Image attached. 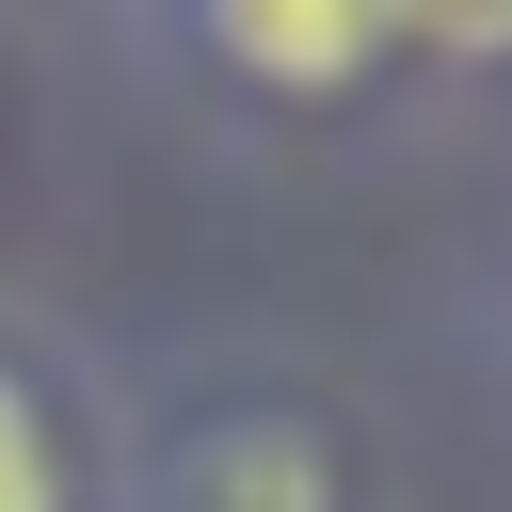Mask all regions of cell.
Segmentation results:
<instances>
[{"mask_svg": "<svg viewBox=\"0 0 512 512\" xmlns=\"http://www.w3.org/2000/svg\"><path fill=\"white\" fill-rule=\"evenodd\" d=\"M208 48H224L240 80H272V96H352V80L400 48V16H368V0H224Z\"/></svg>", "mask_w": 512, "mask_h": 512, "instance_id": "6da1fadb", "label": "cell"}, {"mask_svg": "<svg viewBox=\"0 0 512 512\" xmlns=\"http://www.w3.org/2000/svg\"><path fill=\"white\" fill-rule=\"evenodd\" d=\"M160 512H336V464H320V432H288V416H208V432L160 464Z\"/></svg>", "mask_w": 512, "mask_h": 512, "instance_id": "7a4b0ae2", "label": "cell"}, {"mask_svg": "<svg viewBox=\"0 0 512 512\" xmlns=\"http://www.w3.org/2000/svg\"><path fill=\"white\" fill-rule=\"evenodd\" d=\"M0 512H64V448H48V416H32L16 368H0Z\"/></svg>", "mask_w": 512, "mask_h": 512, "instance_id": "3957f363", "label": "cell"}]
</instances>
